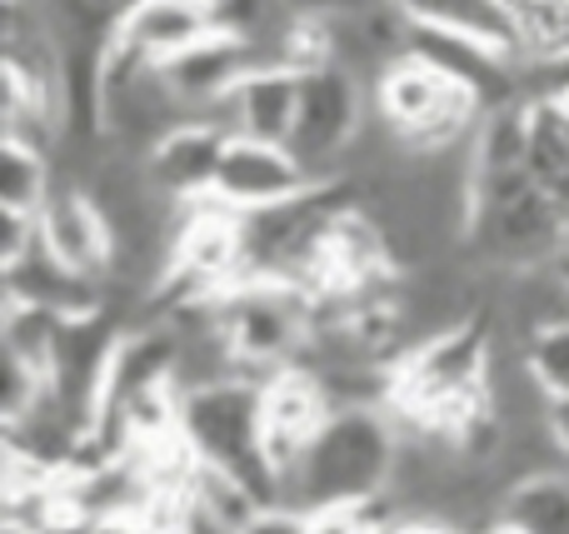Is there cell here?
Here are the masks:
<instances>
[{
    "label": "cell",
    "instance_id": "13",
    "mask_svg": "<svg viewBox=\"0 0 569 534\" xmlns=\"http://www.w3.org/2000/svg\"><path fill=\"white\" fill-rule=\"evenodd\" d=\"M6 300L50 310V315H60V320H80V315H100V310H110V290L100 285V280L80 275V270L60 265L46 245L30 250L20 265L6 270Z\"/></svg>",
    "mask_w": 569,
    "mask_h": 534
},
{
    "label": "cell",
    "instance_id": "5",
    "mask_svg": "<svg viewBox=\"0 0 569 534\" xmlns=\"http://www.w3.org/2000/svg\"><path fill=\"white\" fill-rule=\"evenodd\" d=\"M370 115V80L340 60H320V66L300 70V115H295L290 150L305 160L315 180H340Z\"/></svg>",
    "mask_w": 569,
    "mask_h": 534
},
{
    "label": "cell",
    "instance_id": "7",
    "mask_svg": "<svg viewBox=\"0 0 569 534\" xmlns=\"http://www.w3.org/2000/svg\"><path fill=\"white\" fill-rule=\"evenodd\" d=\"M330 415H335L330 390H325V380L315 375L305 360L260 380V420H266V445H270V460H276L280 480H284V470L310 450V440L320 435Z\"/></svg>",
    "mask_w": 569,
    "mask_h": 534
},
{
    "label": "cell",
    "instance_id": "24",
    "mask_svg": "<svg viewBox=\"0 0 569 534\" xmlns=\"http://www.w3.org/2000/svg\"><path fill=\"white\" fill-rule=\"evenodd\" d=\"M530 70V95H555L569 105V60L565 66H525Z\"/></svg>",
    "mask_w": 569,
    "mask_h": 534
},
{
    "label": "cell",
    "instance_id": "15",
    "mask_svg": "<svg viewBox=\"0 0 569 534\" xmlns=\"http://www.w3.org/2000/svg\"><path fill=\"white\" fill-rule=\"evenodd\" d=\"M525 120H530V150H525L530 180L569 215V105L555 95H530Z\"/></svg>",
    "mask_w": 569,
    "mask_h": 534
},
{
    "label": "cell",
    "instance_id": "6",
    "mask_svg": "<svg viewBox=\"0 0 569 534\" xmlns=\"http://www.w3.org/2000/svg\"><path fill=\"white\" fill-rule=\"evenodd\" d=\"M216 30V0H136L110 26V50L140 60V66H170Z\"/></svg>",
    "mask_w": 569,
    "mask_h": 534
},
{
    "label": "cell",
    "instance_id": "16",
    "mask_svg": "<svg viewBox=\"0 0 569 534\" xmlns=\"http://www.w3.org/2000/svg\"><path fill=\"white\" fill-rule=\"evenodd\" d=\"M500 520H510L520 534H569V470L530 475L505 495Z\"/></svg>",
    "mask_w": 569,
    "mask_h": 534
},
{
    "label": "cell",
    "instance_id": "12",
    "mask_svg": "<svg viewBox=\"0 0 569 534\" xmlns=\"http://www.w3.org/2000/svg\"><path fill=\"white\" fill-rule=\"evenodd\" d=\"M256 66L260 60H256V50H250L246 40L216 30L210 40H200L196 50H186L180 60H170V66H160V70H166L170 95L180 100V110H186L190 120L196 115L216 120V110L226 105V95L240 85V75L256 70Z\"/></svg>",
    "mask_w": 569,
    "mask_h": 534
},
{
    "label": "cell",
    "instance_id": "4",
    "mask_svg": "<svg viewBox=\"0 0 569 534\" xmlns=\"http://www.w3.org/2000/svg\"><path fill=\"white\" fill-rule=\"evenodd\" d=\"M370 100L380 125L405 145V155H445L475 140L485 120V105L475 90L450 80L420 56H395L370 80Z\"/></svg>",
    "mask_w": 569,
    "mask_h": 534
},
{
    "label": "cell",
    "instance_id": "8",
    "mask_svg": "<svg viewBox=\"0 0 569 534\" xmlns=\"http://www.w3.org/2000/svg\"><path fill=\"white\" fill-rule=\"evenodd\" d=\"M310 185H320V180L305 170V160L290 145L230 135L226 165H220V180H216V200L230 205L236 215H250V210H270L280 200H295Z\"/></svg>",
    "mask_w": 569,
    "mask_h": 534
},
{
    "label": "cell",
    "instance_id": "18",
    "mask_svg": "<svg viewBox=\"0 0 569 534\" xmlns=\"http://www.w3.org/2000/svg\"><path fill=\"white\" fill-rule=\"evenodd\" d=\"M515 36L525 66H565L569 60V0H510Z\"/></svg>",
    "mask_w": 569,
    "mask_h": 534
},
{
    "label": "cell",
    "instance_id": "9",
    "mask_svg": "<svg viewBox=\"0 0 569 534\" xmlns=\"http://www.w3.org/2000/svg\"><path fill=\"white\" fill-rule=\"evenodd\" d=\"M230 130L210 115L180 120L170 135H160V145L146 155L150 185L170 200V205H196V200L216 195L220 165H226Z\"/></svg>",
    "mask_w": 569,
    "mask_h": 534
},
{
    "label": "cell",
    "instance_id": "21",
    "mask_svg": "<svg viewBox=\"0 0 569 534\" xmlns=\"http://www.w3.org/2000/svg\"><path fill=\"white\" fill-rule=\"evenodd\" d=\"M30 250H40V215L0 210V270L20 265Z\"/></svg>",
    "mask_w": 569,
    "mask_h": 534
},
{
    "label": "cell",
    "instance_id": "14",
    "mask_svg": "<svg viewBox=\"0 0 569 534\" xmlns=\"http://www.w3.org/2000/svg\"><path fill=\"white\" fill-rule=\"evenodd\" d=\"M410 26L425 30H450V36H470L485 46L520 56V36H515V10L510 0H390Z\"/></svg>",
    "mask_w": 569,
    "mask_h": 534
},
{
    "label": "cell",
    "instance_id": "11",
    "mask_svg": "<svg viewBox=\"0 0 569 534\" xmlns=\"http://www.w3.org/2000/svg\"><path fill=\"white\" fill-rule=\"evenodd\" d=\"M295 115H300V70L295 66H256L240 75V85L226 95L216 120L230 135L250 140H276L290 145Z\"/></svg>",
    "mask_w": 569,
    "mask_h": 534
},
{
    "label": "cell",
    "instance_id": "23",
    "mask_svg": "<svg viewBox=\"0 0 569 534\" xmlns=\"http://www.w3.org/2000/svg\"><path fill=\"white\" fill-rule=\"evenodd\" d=\"M375 6H385V0H284V10H290L295 20H315V26L350 20V16H360V10H375Z\"/></svg>",
    "mask_w": 569,
    "mask_h": 534
},
{
    "label": "cell",
    "instance_id": "10",
    "mask_svg": "<svg viewBox=\"0 0 569 534\" xmlns=\"http://www.w3.org/2000/svg\"><path fill=\"white\" fill-rule=\"evenodd\" d=\"M40 245L60 260V265L80 270V275L110 280V265H116V235H110L106 210L96 205L80 180H60L56 195L40 210Z\"/></svg>",
    "mask_w": 569,
    "mask_h": 534
},
{
    "label": "cell",
    "instance_id": "26",
    "mask_svg": "<svg viewBox=\"0 0 569 534\" xmlns=\"http://www.w3.org/2000/svg\"><path fill=\"white\" fill-rule=\"evenodd\" d=\"M550 440L560 450V465L569 470V400H555L550 405Z\"/></svg>",
    "mask_w": 569,
    "mask_h": 534
},
{
    "label": "cell",
    "instance_id": "17",
    "mask_svg": "<svg viewBox=\"0 0 569 534\" xmlns=\"http://www.w3.org/2000/svg\"><path fill=\"white\" fill-rule=\"evenodd\" d=\"M60 170L56 155L30 140H6V165H0V210H20V215H40L46 200L56 195Z\"/></svg>",
    "mask_w": 569,
    "mask_h": 534
},
{
    "label": "cell",
    "instance_id": "3",
    "mask_svg": "<svg viewBox=\"0 0 569 534\" xmlns=\"http://www.w3.org/2000/svg\"><path fill=\"white\" fill-rule=\"evenodd\" d=\"M465 245L475 250L485 270H540L569 245V215L530 180V170L515 175H485L470 190V230Z\"/></svg>",
    "mask_w": 569,
    "mask_h": 534
},
{
    "label": "cell",
    "instance_id": "20",
    "mask_svg": "<svg viewBox=\"0 0 569 534\" xmlns=\"http://www.w3.org/2000/svg\"><path fill=\"white\" fill-rule=\"evenodd\" d=\"M130 6H136V0H56L50 20H56L60 30H106L110 36V26H116Z\"/></svg>",
    "mask_w": 569,
    "mask_h": 534
},
{
    "label": "cell",
    "instance_id": "2",
    "mask_svg": "<svg viewBox=\"0 0 569 534\" xmlns=\"http://www.w3.org/2000/svg\"><path fill=\"white\" fill-rule=\"evenodd\" d=\"M180 445L196 455V465L230 475L256 500L276 505L280 475L266 445V420H260V380H216L196 385L180 400Z\"/></svg>",
    "mask_w": 569,
    "mask_h": 534
},
{
    "label": "cell",
    "instance_id": "1",
    "mask_svg": "<svg viewBox=\"0 0 569 534\" xmlns=\"http://www.w3.org/2000/svg\"><path fill=\"white\" fill-rule=\"evenodd\" d=\"M395 455H400V420L385 405H345L284 470L280 500L305 515L375 505L390 495Z\"/></svg>",
    "mask_w": 569,
    "mask_h": 534
},
{
    "label": "cell",
    "instance_id": "25",
    "mask_svg": "<svg viewBox=\"0 0 569 534\" xmlns=\"http://www.w3.org/2000/svg\"><path fill=\"white\" fill-rule=\"evenodd\" d=\"M380 534H460V530L445 525V520H430V515H395Z\"/></svg>",
    "mask_w": 569,
    "mask_h": 534
},
{
    "label": "cell",
    "instance_id": "19",
    "mask_svg": "<svg viewBox=\"0 0 569 534\" xmlns=\"http://www.w3.org/2000/svg\"><path fill=\"white\" fill-rule=\"evenodd\" d=\"M520 355L530 375L550 400H569V325H545L520 340Z\"/></svg>",
    "mask_w": 569,
    "mask_h": 534
},
{
    "label": "cell",
    "instance_id": "27",
    "mask_svg": "<svg viewBox=\"0 0 569 534\" xmlns=\"http://www.w3.org/2000/svg\"><path fill=\"white\" fill-rule=\"evenodd\" d=\"M475 534H520V530H515V525H510V520H490V525H480V530H475Z\"/></svg>",
    "mask_w": 569,
    "mask_h": 534
},
{
    "label": "cell",
    "instance_id": "22",
    "mask_svg": "<svg viewBox=\"0 0 569 534\" xmlns=\"http://www.w3.org/2000/svg\"><path fill=\"white\" fill-rule=\"evenodd\" d=\"M240 534H310V515L276 500V505H260L256 515L240 525Z\"/></svg>",
    "mask_w": 569,
    "mask_h": 534
}]
</instances>
